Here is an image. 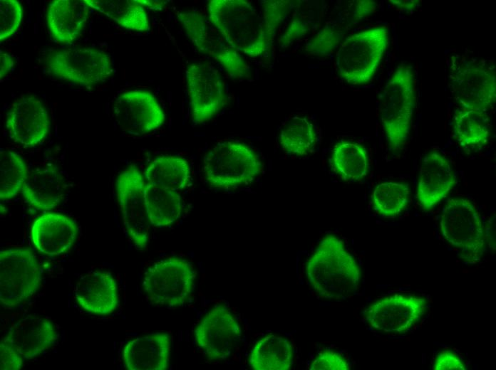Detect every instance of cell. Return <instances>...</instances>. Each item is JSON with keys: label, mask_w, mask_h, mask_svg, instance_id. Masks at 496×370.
Instances as JSON below:
<instances>
[{"label": "cell", "mask_w": 496, "mask_h": 370, "mask_svg": "<svg viewBox=\"0 0 496 370\" xmlns=\"http://www.w3.org/2000/svg\"><path fill=\"white\" fill-rule=\"evenodd\" d=\"M310 286L321 297L340 300L353 295L361 278L359 266L343 241L334 235L324 237L306 264Z\"/></svg>", "instance_id": "6da1fadb"}, {"label": "cell", "mask_w": 496, "mask_h": 370, "mask_svg": "<svg viewBox=\"0 0 496 370\" xmlns=\"http://www.w3.org/2000/svg\"><path fill=\"white\" fill-rule=\"evenodd\" d=\"M207 10L211 23L238 52L257 57L272 44L262 17L251 3L242 0H212L208 4Z\"/></svg>", "instance_id": "7a4b0ae2"}, {"label": "cell", "mask_w": 496, "mask_h": 370, "mask_svg": "<svg viewBox=\"0 0 496 370\" xmlns=\"http://www.w3.org/2000/svg\"><path fill=\"white\" fill-rule=\"evenodd\" d=\"M440 230L463 261L476 264L481 260L487 236L481 215L470 199L454 197L446 201L440 216Z\"/></svg>", "instance_id": "3957f363"}, {"label": "cell", "mask_w": 496, "mask_h": 370, "mask_svg": "<svg viewBox=\"0 0 496 370\" xmlns=\"http://www.w3.org/2000/svg\"><path fill=\"white\" fill-rule=\"evenodd\" d=\"M415 101L413 70L400 66L387 82L380 103L381 122L391 150L401 149L408 140Z\"/></svg>", "instance_id": "277c9868"}, {"label": "cell", "mask_w": 496, "mask_h": 370, "mask_svg": "<svg viewBox=\"0 0 496 370\" xmlns=\"http://www.w3.org/2000/svg\"><path fill=\"white\" fill-rule=\"evenodd\" d=\"M262 162L257 152L244 143H217L205 154L203 173L207 183L219 189L247 184L260 174Z\"/></svg>", "instance_id": "5b68a950"}, {"label": "cell", "mask_w": 496, "mask_h": 370, "mask_svg": "<svg viewBox=\"0 0 496 370\" xmlns=\"http://www.w3.org/2000/svg\"><path fill=\"white\" fill-rule=\"evenodd\" d=\"M388 43L386 27H376L354 33L343 41L336 56L340 78L352 85L369 82L375 75Z\"/></svg>", "instance_id": "8992f818"}, {"label": "cell", "mask_w": 496, "mask_h": 370, "mask_svg": "<svg viewBox=\"0 0 496 370\" xmlns=\"http://www.w3.org/2000/svg\"><path fill=\"white\" fill-rule=\"evenodd\" d=\"M195 278L196 273L190 261L172 256L153 263L145 272L142 285L153 305L176 308L189 300Z\"/></svg>", "instance_id": "52a82bcc"}, {"label": "cell", "mask_w": 496, "mask_h": 370, "mask_svg": "<svg viewBox=\"0 0 496 370\" xmlns=\"http://www.w3.org/2000/svg\"><path fill=\"white\" fill-rule=\"evenodd\" d=\"M49 73L56 78L81 86H94L112 73V60L94 48L70 47L53 51L46 60Z\"/></svg>", "instance_id": "ba28073f"}, {"label": "cell", "mask_w": 496, "mask_h": 370, "mask_svg": "<svg viewBox=\"0 0 496 370\" xmlns=\"http://www.w3.org/2000/svg\"><path fill=\"white\" fill-rule=\"evenodd\" d=\"M41 270L32 251L11 248L0 251V302L6 308L32 297L41 282Z\"/></svg>", "instance_id": "9c48e42d"}, {"label": "cell", "mask_w": 496, "mask_h": 370, "mask_svg": "<svg viewBox=\"0 0 496 370\" xmlns=\"http://www.w3.org/2000/svg\"><path fill=\"white\" fill-rule=\"evenodd\" d=\"M145 184L142 174L135 166L123 170L115 181L125 229L139 250L147 248L150 238V223L145 201Z\"/></svg>", "instance_id": "30bf717a"}, {"label": "cell", "mask_w": 496, "mask_h": 370, "mask_svg": "<svg viewBox=\"0 0 496 370\" xmlns=\"http://www.w3.org/2000/svg\"><path fill=\"white\" fill-rule=\"evenodd\" d=\"M192 116L202 124L217 115L225 105L227 92L219 71L210 63L192 62L185 70Z\"/></svg>", "instance_id": "8fae6325"}, {"label": "cell", "mask_w": 496, "mask_h": 370, "mask_svg": "<svg viewBox=\"0 0 496 370\" xmlns=\"http://www.w3.org/2000/svg\"><path fill=\"white\" fill-rule=\"evenodd\" d=\"M177 18L187 36L200 52L216 59L233 77L247 75L248 65L240 53L225 41L210 20L192 11H182Z\"/></svg>", "instance_id": "7c38bea8"}, {"label": "cell", "mask_w": 496, "mask_h": 370, "mask_svg": "<svg viewBox=\"0 0 496 370\" xmlns=\"http://www.w3.org/2000/svg\"><path fill=\"white\" fill-rule=\"evenodd\" d=\"M427 305L421 296L395 294L369 305L365 318L373 329L388 334L410 331L423 318Z\"/></svg>", "instance_id": "4fadbf2b"}, {"label": "cell", "mask_w": 496, "mask_h": 370, "mask_svg": "<svg viewBox=\"0 0 496 370\" xmlns=\"http://www.w3.org/2000/svg\"><path fill=\"white\" fill-rule=\"evenodd\" d=\"M240 337L237 319L227 307L221 305L209 310L194 330L196 344L212 361L228 357Z\"/></svg>", "instance_id": "5bb4252c"}, {"label": "cell", "mask_w": 496, "mask_h": 370, "mask_svg": "<svg viewBox=\"0 0 496 370\" xmlns=\"http://www.w3.org/2000/svg\"><path fill=\"white\" fill-rule=\"evenodd\" d=\"M113 113L121 130L135 136L148 134L165 121L160 104L147 90H132L120 94L115 100Z\"/></svg>", "instance_id": "9a60e30c"}, {"label": "cell", "mask_w": 496, "mask_h": 370, "mask_svg": "<svg viewBox=\"0 0 496 370\" xmlns=\"http://www.w3.org/2000/svg\"><path fill=\"white\" fill-rule=\"evenodd\" d=\"M452 94L463 110L486 112L495 105V73L486 68L461 66L451 77Z\"/></svg>", "instance_id": "2e32d148"}, {"label": "cell", "mask_w": 496, "mask_h": 370, "mask_svg": "<svg viewBox=\"0 0 496 370\" xmlns=\"http://www.w3.org/2000/svg\"><path fill=\"white\" fill-rule=\"evenodd\" d=\"M6 127L11 138L24 147L41 142L49 130V120L43 102L33 95H23L11 105Z\"/></svg>", "instance_id": "e0dca14e"}, {"label": "cell", "mask_w": 496, "mask_h": 370, "mask_svg": "<svg viewBox=\"0 0 496 370\" xmlns=\"http://www.w3.org/2000/svg\"><path fill=\"white\" fill-rule=\"evenodd\" d=\"M456 183L453 168L441 154H426L420 165L416 198L425 211L435 207L445 199Z\"/></svg>", "instance_id": "ac0fdd59"}, {"label": "cell", "mask_w": 496, "mask_h": 370, "mask_svg": "<svg viewBox=\"0 0 496 370\" xmlns=\"http://www.w3.org/2000/svg\"><path fill=\"white\" fill-rule=\"evenodd\" d=\"M58 339L55 325L49 319L27 315L14 322L3 340L23 358L31 359L50 349Z\"/></svg>", "instance_id": "d6986e66"}, {"label": "cell", "mask_w": 496, "mask_h": 370, "mask_svg": "<svg viewBox=\"0 0 496 370\" xmlns=\"http://www.w3.org/2000/svg\"><path fill=\"white\" fill-rule=\"evenodd\" d=\"M171 339L167 332H153L127 342L122 356L129 370H165L168 369Z\"/></svg>", "instance_id": "ffe728a7"}, {"label": "cell", "mask_w": 496, "mask_h": 370, "mask_svg": "<svg viewBox=\"0 0 496 370\" xmlns=\"http://www.w3.org/2000/svg\"><path fill=\"white\" fill-rule=\"evenodd\" d=\"M74 297L82 309L97 315L113 313L118 304L116 282L108 271H91L83 275L74 287Z\"/></svg>", "instance_id": "44dd1931"}, {"label": "cell", "mask_w": 496, "mask_h": 370, "mask_svg": "<svg viewBox=\"0 0 496 370\" xmlns=\"http://www.w3.org/2000/svg\"><path fill=\"white\" fill-rule=\"evenodd\" d=\"M77 235L75 221L61 213H45L36 219L31 228L34 246L40 253L49 256L66 252L73 245Z\"/></svg>", "instance_id": "7402d4cb"}, {"label": "cell", "mask_w": 496, "mask_h": 370, "mask_svg": "<svg viewBox=\"0 0 496 370\" xmlns=\"http://www.w3.org/2000/svg\"><path fill=\"white\" fill-rule=\"evenodd\" d=\"M88 15V6L83 1L56 0L48 6L46 20L52 36L58 42L69 43L83 33Z\"/></svg>", "instance_id": "603a6c76"}, {"label": "cell", "mask_w": 496, "mask_h": 370, "mask_svg": "<svg viewBox=\"0 0 496 370\" xmlns=\"http://www.w3.org/2000/svg\"><path fill=\"white\" fill-rule=\"evenodd\" d=\"M28 204L40 210H51L62 201L66 181L54 167H45L29 172L21 189Z\"/></svg>", "instance_id": "cb8c5ba5"}, {"label": "cell", "mask_w": 496, "mask_h": 370, "mask_svg": "<svg viewBox=\"0 0 496 370\" xmlns=\"http://www.w3.org/2000/svg\"><path fill=\"white\" fill-rule=\"evenodd\" d=\"M145 201L150 225L168 226L180 218L182 202L177 191L147 182Z\"/></svg>", "instance_id": "d4e9b609"}, {"label": "cell", "mask_w": 496, "mask_h": 370, "mask_svg": "<svg viewBox=\"0 0 496 370\" xmlns=\"http://www.w3.org/2000/svg\"><path fill=\"white\" fill-rule=\"evenodd\" d=\"M147 182L177 191L185 189L191 179L188 161L175 155H162L155 158L146 167Z\"/></svg>", "instance_id": "484cf974"}, {"label": "cell", "mask_w": 496, "mask_h": 370, "mask_svg": "<svg viewBox=\"0 0 496 370\" xmlns=\"http://www.w3.org/2000/svg\"><path fill=\"white\" fill-rule=\"evenodd\" d=\"M249 363L255 370H286L293 363V349L285 338L269 334L254 345Z\"/></svg>", "instance_id": "4316f807"}, {"label": "cell", "mask_w": 496, "mask_h": 370, "mask_svg": "<svg viewBox=\"0 0 496 370\" xmlns=\"http://www.w3.org/2000/svg\"><path fill=\"white\" fill-rule=\"evenodd\" d=\"M331 164L336 173L346 181L361 180L369 169L366 148L353 142H341L335 145L331 154Z\"/></svg>", "instance_id": "83f0119b"}, {"label": "cell", "mask_w": 496, "mask_h": 370, "mask_svg": "<svg viewBox=\"0 0 496 370\" xmlns=\"http://www.w3.org/2000/svg\"><path fill=\"white\" fill-rule=\"evenodd\" d=\"M85 4L128 29L147 31L149 21L144 8L136 1L83 0Z\"/></svg>", "instance_id": "f1b7e54d"}, {"label": "cell", "mask_w": 496, "mask_h": 370, "mask_svg": "<svg viewBox=\"0 0 496 370\" xmlns=\"http://www.w3.org/2000/svg\"><path fill=\"white\" fill-rule=\"evenodd\" d=\"M317 142V132L306 117L296 116L283 127L279 134L281 148L294 156H305L312 152Z\"/></svg>", "instance_id": "f546056e"}, {"label": "cell", "mask_w": 496, "mask_h": 370, "mask_svg": "<svg viewBox=\"0 0 496 370\" xmlns=\"http://www.w3.org/2000/svg\"><path fill=\"white\" fill-rule=\"evenodd\" d=\"M455 137L463 146L485 144L490 136V122L486 112L463 110L455 114L453 122Z\"/></svg>", "instance_id": "4dcf8cb0"}, {"label": "cell", "mask_w": 496, "mask_h": 370, "mask_svg": "<svg viewBox=\"0 0 496 370\" xmlns=\"http://www.w3.org/2000/svg\"><path fill=\"white\" fill-rule=\"evenodd\" d=\"M410 191L408 184L387 181L378 184L373 191L371 201L374 210L386 218H396L407 208Z\"/></svg>", "instance_id": "1f68e13d"}, {"label": "cell", "mask_w": 496, "mask_h": 370, "mask_svg": "<svg viewBox=\"0 0 496 370\" xmlns=\"http://www.w3.org/2000/svg\"><path fill=\"white\" fill-rule=\"evenodd\" d=\"M29 174L25 161L10 150L0 152V199L6 200L22 189Z\"/></svg>", "instance_id": "d6a6232c"}, {"label": "cell", "mask_w": 496, "mask_h": 370, "mask_svg": "<svg viewBox=\"0 0 496 370\" xmlns=\"http://www.w3.org/2000/svg\"><path fill=\"white\" fill-rule=\"evenodd\" d=\"M342 38L341 30L333 26H326L307 42L306 52L316 57L329 56L338 47Z\"/></svg>", "instance_id": "836d02e7"}, {"label": "cell", "mask_w": 496, "mask_h": 370, "mask_svg": "<svg viewBox=\"0 0 496 370\" xmlns=\"http://www.w3.org/2000/svg\"><path fill=\"white\" fill-rule=\"evenodd\" d=\"M22 18V8L15 0L0 1V41L13 36L18 30Z\"/></svg>", "instance_id": "e575fe53"}, {"label": "cell", "mask_w": 496, "mask_h": 370, "mask_svg": "<svg viewBox=\"0 0 496 370\" xmlns=\"http://www.w3.org/2000/svg\"><path fill=\"white\" fill-rule=\"evenodd\" d=\"M287 1H269L265 3L263 23L267 36L272 43L278 27L283 22L289 9Z\"/></svg>", "instance_id": "d590c367"}, {"label": "cell", "mask_w": 496, "mask_h": 370, "mask_svg": "<svg viewBox=\"0 0 496 370\" xmlns=\"http://www.w3.org/2000/svg\"><path fill=\"white\" fill-rule=\"evenodd\" d=\"M311 370H348L350 365L347 360L339 353L331 350L319 352L313 360Z\"/></svg>", "instance_id": "8d00e7d4"}, {"label": "cell", "mask_w": 496, "mask_h": 370, "mask_svg": "<svg viewBox=\"0 0 496 370\" xmlns=\"http://www.w3.org/2000/svg\"><path fill=\"white\" fill-rule=\"evenodd\" d=\"M309 28V23L299 18H294L280 36L279 43L282 48L291 46L295 41L304 36Z\"/></svg>", "instance_id": "74e56055"}, {"label": "cell", "mask_w": 496, "mask_h": 370, "mask_svg": "<svg viewBox=\"0 0 496 370\" xmlns=\"http://www.w3.org/2000/svg\"><path fill=\"white\" fill-rule=\"evenodd\" d=\"M23 357L8 342L3 339L0 343L1 370H18L22 367Z\"/></svg>", "instance_id": "f35d334b"}, {"label": "cell", "mask_w": 496, "mask_h": 370, "mask_svg": "<svg viewBox=\"0 0 496 370\" xmlns=\"http://www.w3.org/2000/svg\"><path fill=\"white\" fill-rule=\"evenodd\" d=\"M433 369L465 370L466 366L457 354L450 350H445L436 356L433 364Z\"/></svg>", "instance_id": "ab89813d"}, {"label": "cell", "mask_w": 496, "mask_h": 370, "mask_svg": "<svg viewBox=\"0 0 496 370\" xmlns=\"http://www.w3.org/2000/svg\"><path fill=\"white\" fill-rule=\"evenodd\" d=\"M376 9L377 4L373 1H356L352 13L353 20L355 21H363L373 14Z\"/></svg>", "instance_id": "60d3db41"}, {"label": "cell", "mask_w": 496, "mask_h": 370, "mask_svg": "<svg viewBox=\"0 0 496 370\" xmlns=\"http://www.w3.org/2000/svg\"><path fill=\"white\" fill-rule=\"evenodd\" d=\"M0 77L2 79L13 68L14 60L10 55L2 50L0 51Z\"/></svg>", "instance_id": "b9f144b4"}, {"label": "cell", "mask_w": 496, "mask_h": 370, "mask_svg": "<svg viewBox=\"0 0 496 370\" xmlns=\"http://www.w3.org/2000/svg\"><path fill=\"white\" fill-rule=\"evenodd\" d=\"M391 2L398 9L403 11H410L416 8L420 3L419 1H396L391 0Z\"/></svg>", "instance_id": "7bdbcfd3"}]
</instances>
